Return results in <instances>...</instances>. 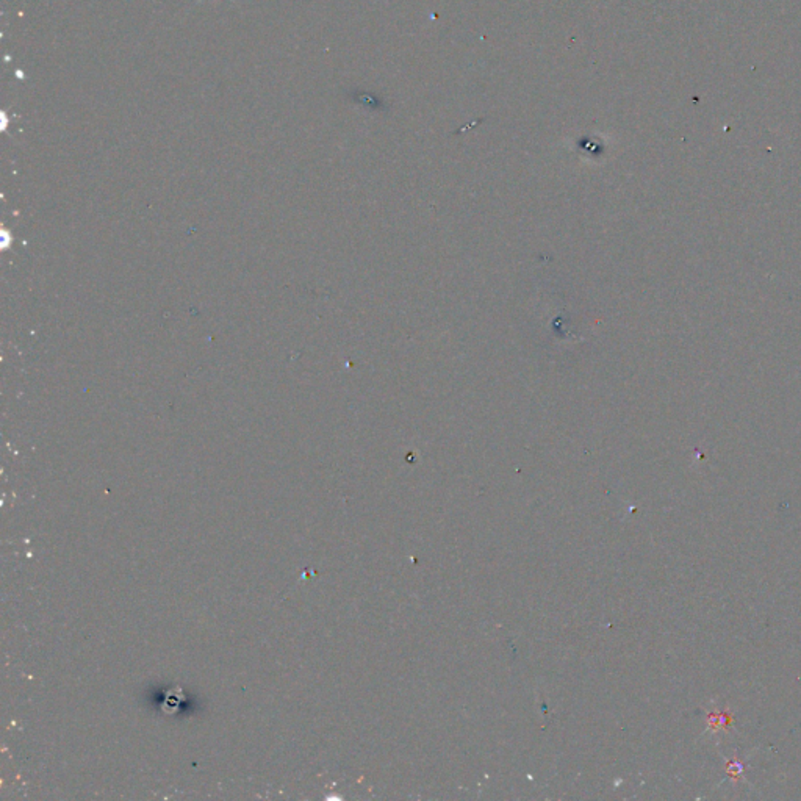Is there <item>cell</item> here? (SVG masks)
<instances>
[{
    "label": "cell",
    "mask_w": 801,
    "mask_h": 801,
    "mask_svg": "<svg viewBox=\"0 0 801 801\" xmlns=\"http://www.w3.org/2000/svg\"><path fill=\"white\" fill-rule=\"evenodd\" d=\"M202 2H205V0H197V2H196V4H197V5H199V4H202ZM229 2H232V4H233V2H235V0H229Z\"/></svg>",
    "instance_id": "6da1fadb"
}]
</instances>
